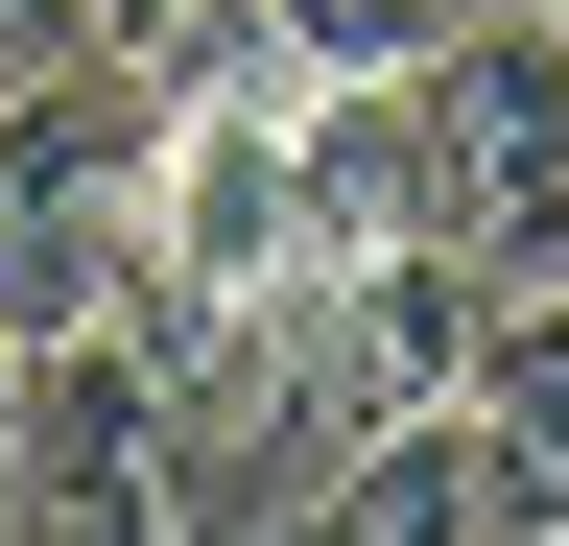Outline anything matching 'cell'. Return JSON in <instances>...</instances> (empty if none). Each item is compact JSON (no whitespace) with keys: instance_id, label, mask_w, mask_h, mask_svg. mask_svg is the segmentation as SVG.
Masks as SVG:
<instances>
[{"instance_id":"1","label":"cell","mask_w":569,"mask_h":546,"mask_svg":"<svg viewBox=\"0 0 569 546\" xmlns=\"http://www.w3.org/2000/svg\"><path fill=\"white\" fill-rule=\"evenodd\" d=\"M309 238L332 261H522L569 238V24L546 0H475L451 48H403V72L309 96Z\"/></svg>"},{"instance_id":"2","label":"cell","mask_w":569,"mask_h":546,"mask_svg":"<svg viewBox=\"0 0 569 546\" xmlns=\"http://www.w3.org/2000/svg\"><path fill=\"white\" fill-rule=\"evenodd\" d=\"M167 72H119V48H48L24 96H0V332H96L142 286V215H167Z\"/></svg>"},{"instance_id":"3","label":"cell","mask_w":569,"mask_h":546,"mask_svg":"<svg viewBox=\"0 0 569 546\" xmlns=\"http://www.w3.org/2000/svg\"><path fill=\"white\" fill-rule=\"evenodd\" d=\"M0 546H213L190 404H167V357H142L119 309L24 357V523H0Z\"/></svg>"},{"instance_id":"4","label":"cell","mask_w":569,"mask_h":546,"mask_svg":"<svg viewBox=\"0 0 569 546\" xmlns=\"http://www.w3.org/2000/svg\"><path fill=\"white\" fill-rule=\"evenodd\" d=\"M451 24H475V0H261V48H284L309 96H356V72H403V48H451Z\"/></svg>"},{"instance_id":"5","label":"cell","mask_w":569,"mask_h":546,"mask_svg":"<svg viewBox=\"0 0 569 546\" xmlns=\"http://www.w3.org/2000/svg\"><path fill=\"white\" fill-rule=\"evenodd\" d=\"M48 48H71V0H0V96H24V72H48Z\"/></svg>"},{"instance_id":"6","label":"cell","mask_w":569,"mask_h":546,"mask_svg":"<svg viewBox=\"0 0 569 546\" xmlns=\"http://www.w3.org/2000/svg\"><path fill=\"white\" fill-rule=\"evenodd\" d=\"M0 523H24V332H0Z\"/></svg>"},{"instance_id":"7","label":"cell","mask_w":569,"mask_h":546,"mask_svg":"<svg viewBox=\"0 0 569 546\" xmlns=\"http://www.w3.org/2000/svg\"><path fill=\"white\" fill-rule=\"evenodd\" d=\"M261 546H332V499H309V523H261Z\"/></svg>"},{"instance_id":"8","label":"cell","mask_w":569,"mask_h":546,"mask_svg":"<svg viewBox=\"0 0 569 546\" xmlns=\"http://www.w3.org/2000/svg\"><path fill=\"white\" fill-rule=\"evenodd\" d=\"M546 24H569V0H546Z\"/></svg>"}]
</instances>
